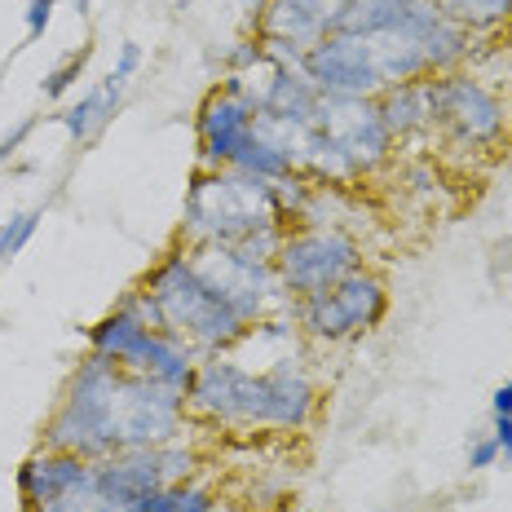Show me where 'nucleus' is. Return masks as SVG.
I'll return each mask as SVG.
<instances>
[{
  "label": "nucleus",
  "instance_id": "1",
  "mask_svg": "<svg viewBox=\"0 0 512 512\" xmlns=\"http://www.w3.org/2000/svg\"><path fill=\"white\" fill-rule=\"evenodd\" d=\"M142 287L151 292L159 314H164V332L181 336L199 358L230 354L248 336V323L204 283V274L190 265V252L181 243L159 256V265L146 274Z\"/></svg>",
  "mask_w": 512,
  "mask_h": 512
},
{
  "label": "nucleus",
  "instance_id": "2",
  "mask_svg": "<svg viewBox=\"0 0 512 512\" xmlns=\"http://www.w3.org/2000/svg\"><path fill=\"white\" fill-rule=\"evenodd\" d=\"M270 226H283V212L270 181H256L248 173H239V168H204V173H195L186 190L177 234L186 248H199V243L234 248L243 234L270 230Z\"/></svg>",
  "mask_w": 512,
  "mask_h": 512
},
{
  "label": "nucleus",
  "instance_id": "3",
  "mask_svg": "<svg viewBox=\"0 0 512 512\" xmlns=\"http://www.w3.org/2000/svg\"><path fill=\"white\" fill-rule=\"evenodd\" d=\"M124 367H115L111 358L93 354L80 358V367L71 371L67 393L45 420V442L53 451H71L80 460L98 464L106 455H115V389H120Z\"/></svg>",
  "mask_w": 512,
  "mask_h": 512
},
{
  "label": "nucleus",
  "instance_id": "4",
  "mask_svg": "<svg viewBox=\"0 0 512 512\" xmlns=\"http://www.w3.org/2000/svg\"><path fill=\"white\" fill-rule=\"evenodd\" d=\"M89 349L102 358H111L115 367L133 371V376H151L159 384H173L186 393L195 380L199 354L181 336L164 332V327H146L137 314H128L124 305H115L98 327H89Z\"/></svg>",
  "mask_w": 512,
  "mask_h": 512
},
{
  "label": "nucleus",
  "instance_id": "5",
  "mask_svg": "<svg viewBox=\"0 0 512 512\" xmlns=\"http://www.w3.org/2000/svg\"><path fill=\"white\" fill-rule=\"evenodd\" d=\"M384 314H389V283L376 270H367V265L358 274H349L345 283L327 287V292L292 301L296 332L305 340H318V345L354 340L362 332H371V327H380Z\"/></svg>",
  "mask_w": 512,
  "mask_h": 512
},
{
  "label": "nucleus",
  "instance_id": "6",
  "mask_svg": "<svg viewBox=\"0 0 512 512\" xmlns=\"http://www.w3.org/2000/svg\"><path fill=\"white\" fill-rule=\"evenodd\" d=\"M367 265V252L349 230L340 226H296L283 234V248L274 256V274H279L283 292L292 301L318 296L327 287L345 283Z\"/></svg>",
  "mask_w": 512,
  "mask_h": 512
},
{
  "label": "nucleus",
  "instance_id": "7",
  "mask_svg": "<svg viewBox=\"0 0 512 512\" xmlns=\"http://www.w3.org/2000/svg\"><path fill=\"white\" fill-rule=\"evenodd\" d=\"M437 80V128L433 133L446 137V146L455 151H477L490 155L508 142L512 133V106H504L486 80L468 76V71H446Z\"/></svg>",
  "mask_w": 512,
  "mask_h": 512
},
{
  "label": "nucleus",
  "instance_id": "8",
  "mask_svg": "<svg viewBox=\"0 0 512 512\" xmlns=\"http://www.w3.org/2000/svg\"><path fill=\"white\" fill-rule=\"evenodd\" d=\"M186 411L195 424L230 433H261V371L243 367L230 354L199 358L186 389Z\"/></svg>",
  "mask_w": 512,
  "mask_h": 512
},
{
  "label": "nucleus",
  "instance_id": "9",
  "mask_svg": "<svg viewBox=\"0 0 512 512\" xmlns=\"http://www.w3.org/2000/svg\"><path fill=\"white\" fill-rule=\"evenodd\" d=\"M190 424L186 393L173 384H159L151 376H133L124 371L120 389H115V446L133 451V446H164L177 442Z\"/></svg>",
  "mask_w": 512,
  "mask_h": 512
},
{
  "label": "nucleus",
  "instance_id": "10",
  "mask_svg": "<svg viewBox=\"0 0 512 512\" xmlns=\"http://www.w3.org/2000/svg\"><path fill=\"white\" fill-rule=\"evenodd\" d=\"M314 128H323L327 137L340 146V155L358 168V177H371L393 159V133L384 124L376 98H327L318 106Z\"/></svg>",
  "mask_w": 512,
  "mask_h": 512
},
{
  "label": "nucleus",
  "instance_id": "11",
  "mask_svg": "<svg viewBox=\"0 0 512 512\" xmlns=\"http://www.w3.org/2000/svg\"><path fill=\"white\" fill-rule=\"evenodd\" d=\"M349 0H265L256 18V36L265 40V53L274 62L301 67L305 53L323 36H332Z\"/></svg>",
  "mask_w": 512,
  "mask_h": 512
},
{
  "label": "nucleus",
  "instance_id": "12",
  "mask_svg": "<svg viewBox=\"0 0 512 512\" xmlns=\"http://www.w3.org/2000/svg\"><path fill=\"white\" fill-rule=\"evenodd\" d=\"M301 67L318 84V93H327V98H380L384 93L376 49H371L367 36L332 31V36H323L305 53Z\"/></svg>",
  "mask_w": 512,
  "mask_h": 512
},
{
  "label": "nucleus",
  "instance_id": "13",
  "mask_svg": "<svg viewBox=\"0 0 512 512\" xmlns=\"http://www.w3.org/2000/svg\"><path fill=\"white\" fill-rule=\"evenodd\" d=\"M252 124H256V106L248 102L243 76L221 80V89H212L195 115V137H199L204 168H230L243 146L252 142Z\"/></svg>",
  "mask_w": 512,
  "mask_h": 512
},
{
  "label": "nucleus",
  "instance_id": "14",
  "mask_svg": "<svg viewBox=\"0 0 512 512\" xmlns=\"http://www.w3.org/2000/svg\"><path fill=\"white\" fill-rule=\"evenodd\" d=\"M318 415V384L287 349L261 367V433H305Z\"/></svg>",
  "mask_w": 512,
  "mask_h": 512
},
{
  "label": "nucleus",
  "instance_id": "15",
  "mask_svg": "<svg viewBox=\"0 0 512 512\" xmlns=\"http://www.w3.org/2000/svg\"><path fill=\"white\" fill-rule=\"evenodd\" d=\"M98 468V490L124 512H142L146 499L155 495L164 482V464H159V446H133V451H115Z\"/></svg>",
  "mask_w": 512,
  "mask_h": 512
},
{
  "label": "nucleus",
  "instance_id": "16",
  "mask_svg": "<svg viewBox=\"0 0 512 512\" xmlns=\"http://www.w3.org/2000/svg\"><path fill=\"white\" fill-rule=\"evenodd\" d=\"M89 482H93V464L71 451H53V446H40L18 464V499H23L27 512L45 508Z\"/></svg>",
  "mask_w": 512,
  "mask_h": 512
},
{
  "label": "nucleus",
  "instance_id": "17",
  "mask_svg": "<svg viewBox=\"0 0 512 512\" xmlns=\"http://www.w3.org/2000/svg\"><path fill=\"white\" fill-rule=\"evenodd\" d=\"M376 106H380L384 124H389L393 142H402V137H424L437 128V80L420 76L407 84H393V89H384L376 98Z\"/></svg>",
  "mask_w": 512,
  "mask_h": 512
},
{
  "label": "nucleus",
  "instance_id": "18",
  "mask_svg": "<svg viewBox=\"0 0 512 512\" xmlns=\"http://www.w3.org/2000/svg\"><path fill=\"white\" fill-rule=\"evenodd\" d=\"M120 93H124V84H115L111 76H106L98 89L84 93V98L71 106L67 115H62V128H67L71 142H89L93 133H102L106 120L115 115V106H120Z\"/></svg>",
  "mask_w": 512,
  "mask_h": 512
},
{
  "label": "nucleus",
  "instance_id": "19",
  "mask_svg": "<svg viewBox=\"0 0 512 512\" xmlns=\"http://www.w3.org/2000/svg\"><path fill=\"white\" fill-rule=\"evenodd\" d=\"M437 9H442V18L460 23L464 31H473V36L512 23V0H437Z\"/></svg>",
  "mask_w": 512,
  "mask_h": 512
},
{
  "label": "nucleus",
  "instance_id": "20",
  "mask_svg": "<svg viewBox=\"0 0 512 512\" xmlns=\"http://www.w3.org/2000/svg\"><path fill=\"white\" fill-rule=\"evenodd\" d=\"M230 168H239V173H248L256 181H270V186H279V181H287L296 173V164L287 159L279 146H270V142H261V137L252 133V142L239 151V159H234Z\"/></svg>",
  "mask_w": 512,
  "mask_h": 512
},
{
  "label": "nucleus",
  "instance_id": "21",
  "mask_svg": "<svg viewBox=\"0 0 512 512\" xmlns=\"http://www.w3.org/2000/svg\"><path fill=\"white\" fill-rule=\"evenodd\" d=\"M212 499H217V490L204 486L199 477H190V482H168L159 486L151 499H146L142 512H204Z\"/></svg>",
  "mask_w": 512,
  "mask_h": 512
},
{
  "label": "nucleus",
  "instance_id": "22",
  "mask_svg": "<svg viewBox=\"0 0 512 512\" xmlns=\"http://www.w3.org/2000/svg\"><path fill=\"white\" fill-rule=\"evenodd\" d=\"M36 512H124V508H115L111 499L98 490V468H93V482L89 486H80V490H71V495H62V499H53V504L45 508H36Z\"/></svg>",
  "mask_w": 512,
  "mask_h": 512
},
{
  "label": "nucleus",
  "instance_id": "23",
  "mask_svg": "<svg viewBox=\"0 0 512 512\" xmlns=\"http://www.w3.org/2000/svg\"><path fill=\"white\" fill-rule=\"evenodd\" d=\"M36 226H40V212L36 208H27V212H14V217L0 226V265L5 261H14L18 252L31 243V234H36Z\"/></svg>",
  "mask_w": 512,
  "mask_h": 512
},
{
  "label": "nucleus",
  "instance_id": "24",
  "mask_svg": "<svg viewBox=\"0 0 512 512\" xmlns=\"http://www.w3.org/2000/svg\"><path fill=\"white\" fill-rule=\"evenodd\" d=\"M84 67H89V49H80V53H71V58H62L58 67L45 76V84H40V93H45L49 102H58V98H67L71 89H76V80L84 76Z\"/></svg>",
  "mask_w": 512,
  "mask_h": 512
},
{
  "label": "nucleus",
  "instance_id": "25",
  "mask_svg": "<svg viewBox=\"0 0 512 512\" xmlns=\"http://www.w3.org/2000/svg\"><path fill=\"white\" fill-rule=\"evenodd\" d=\"M62 0H27V40H40L53 23V9H58Z\"/></svg>",
  "mask_w": 512,
  "mask_h": 512
},
{
  "label": "nucleus",
  "instance_id": "26",
  "mask_svg": "<svg viewBox=\"0 0 512 512\" xmlns=\"http://www.w3.org/2000/svg\"><path fill=\"white\" fill-rule=\"evenodd\" d=\"M137 71H142V45H133V40H128V45H120V58H115V67H111V80L128 84Z\"/></svg>",
  "mask_w": 512,
  "mask_h": 512
},
{
  "label": "nucleus",
  "instance_id": "27",
  "mask_svg": "<svg viewBox=\"0 0 512 512\" xmlns=\"http://www.w3.org/2000/svg\"><path fill=\"white\" fill-rule=\"evenodd\" d=\"M495 464H499L495 437H477V442H468V468H473V473H482V468H495Z\"/></svg>",
  "mask_w": 512,
  "mask_h": 512
},
{
  "label": "nucleus",
  "instance_id": "28",
  "mask_svg": "<svg viewBox=\"0 0 512 512\" xmlns=\"http://www.w3.org/2000/svg\"><path fill=\"white\" fill-rule=\"evenodd\" d=\"M31 128H36V120H31V115H27V120H18V124L9 128L5 137H0V164H9V159L18 155V146H23L27 137H31Z\"/></svg>",
  "mask_w": 512,
  "mask_h": 512
},
{
  "label": "nucleus",
  "instance_id": "29",
  "mask_svg": "<svg viewBox=\"0 0 512 512\" xmlns=\"http://www.w3.org/2000/svg\"><path fill=\"white\" fill-rule=\"evenodd\" d=\"M490 437H495V446H499V460H512V415H495Z\"/></svg>",
  "mask_w": 512,
  "mask_h": 512
},
{
  "label": "nucleus",
  "instance_id": "30",
  "mask_svg": "<svg viewBox=\"0 0 512 512\" xmlns=\"http://www.w3.org/2000/svg\"><path fill=\"white\" fill-rule=\"evenodd\" d=\"M490 415H512V380H504L490 398Z\"/></svg>",
  "mask_w": 512,
  "mask_h": 512
},
{
  "label": "nucleus",
  "instance_id": "31",
  "mask_svg": "<svg viewBox=\"0 0 512 512\" xmlns=\"http://www.w3.org/2000/svg\"><path fill=\"white\" fill-rule=\"evenodd\" d=\"M204 512H248V508H243L239 499H226V495H217V499H212V504H208Z\"/></svg>",
  "mask_w": 512,
  "mask_h": 512
},
{
  "label": "nucleus",
  "instance_id": "32",
  "mask_svg": "<svg viewBox=\"0 0 512 512\" xmlns=\"http://www.w3.org/2000/svg\"><path fill=\"white\" fill-rule=\"evenodd\" d=\"M76 5V14H89V0H71Z\"/></svg>",
  "mask_w": 512,
  "mask_h": 512
}]
</instances>
